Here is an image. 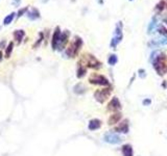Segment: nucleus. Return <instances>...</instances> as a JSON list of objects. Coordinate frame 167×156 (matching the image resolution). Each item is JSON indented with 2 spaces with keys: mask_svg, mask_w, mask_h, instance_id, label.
<instances>
[{
  "mask_svg": "<svg viewBox=\"0 0 167 156\" xmlns=\"http://www.w3.org/2000/svg\"><path fill=\"white\" fill-rule=\"evenodd\" d=\"M89 82L96 85H109V81L105 76L99 74H92L89 77Z\"/></svg>",
  "mask_w": 167,
  "mask_h": 156,
  "instance_id": "nucleus-5",
  "label": "nucleus"
},
{
  "mask_svg": "<svg viewBox=\"0 0 167 156\" xmlns=\"http://www.w3.org/2000/svg\"><path fill=\"white\" fill-rule=\"evenodd\" d=\"M117 62H118V57H117V55H115V54L110 55L109 60H108V64H109L110 66H114V65H116V63Z\"/></svg>",
  "mask_w": 167,
  "mask_h": 156,
  "instance_id": "nucleus-25",
  "label": "nucleus"
},
{
  "mask_svg": "<svg viewBox=\"0 0 167 156\" xmlns=\"http://www.w3.org/2000/svg\"><path fill=\"white\" fill-rule=\"evenodd\" d=\"M164 45H167V38L166 37H160L158 38V39H155L153 40L151 42H149L148 43V46L149 47H159V46H164Z\"/></svg>",
  "mask_w": 167,
  "mask_h": 156,
  "instance_id": "nucleus-12",
  "label": "nucleus"
},
{
  "mask_svg": "<svg viewBox=\"0 0 167 156\" xmlns=\"http://www.w3.org/2000/svg\"><path fill=\"white\" fill-rule=\"evenodd\" d=\"M83 60H85V65H87L88 68H93V69H97L100 67V63L96 60L93 55L91 54H88V55H84Z\"/></svg>",
  "mask_w": 167,
  "mask_h": 156,
  "instance_id": "nucleus-7",
  "label": "nucleus"
},
{
  "mask_svg": "<svg viewBox=\"0 0 167 156\" xmlns=\"http://www.w3.org/2000/svg\"><path fill=\"white\" fill-rule=\"evenodd\" d=\"M73 92L77 95H82L86 92V88H85V85L83 83H77V84H75L74 88H73Z\"/></svg>",
  "mask_w": 167,
  "mask_h": 156,
  "instance_id": "nucleus-21",
  "label": "nucleus"
},
{
  "mask_svg": "<svg viewBox=\"0 0 167 156\" xmlns=\"http://www.w3.org/2000/svg\"><path fill=\"white\" fill-rule=\"evenodd\" d=\"M16 16H17V13H15V12H12L10 14H8L7 16H5V18L3 19L4 26H7V25L12 24L13 21L15 20V18H16Z\"/></svg>",
  "mask_w": 167,
  "mask_h": 156,
  "instance_id": "nucleus-17",
  "label": "nucleus"
},
{
  "mask_svg": "<svg viewBox=\"0 0 167 156\" xmlns=\"http://www.w3.org/2000/svg\"><path fill=\"white\" fill-rule=\"evenodd\" d=\"M69 37H70V31L69 30L63 31L62 35H61L60 41H59V44H58V49L56 50L63 51V50L65 49V47H66L67 43H68V41H69Z\"/></svg>",
  "mask_w": 167,
  "mask_h": 156,
  "instance_id": "nucleus-8",
  "label": "nucleus"
},
{
  "mask_svg": "<svg viewBox=\"0 0 167 156\" xmlns=\"http://www.w3.org/2000/svg\"><path fill=\"white\" fill-rule=\"evenodd\" d=\"M115 131L116 132H123V133H128V120H124L123 122L120 123L119 126L115 128Z\"/></svg>",
  "mask_w": 167,
  "mask_h": 156,
  "instance_id": "nucleus-15",
  "label": "nucleus"
},
{
  "mask_svg": "<svg viewBox=\"0 0 167 156\" xmlns=\"http://www.w3.org/2000/svg\"><path fill=\"white\" fill-rule=\"evenodd\" d=\"M121 103H120L119 99L117 98V97H114L113 99H112L111 101H110V103L108 104V109L111 111H117V110H120L121 109Z\"/></svg>",
  "mask_w": 167,
  "mask_h": 156,
  "instance_id": "nucleus-11",
  "label": "nucleus"
},
{
  "mask_svg": "<svg viewBox=\"0 0 167 156\" xmlns=\"http://www.w3.org/2000/svg\"><path fill=\"white\" fill-rule=\"evenodd\" d=\"M112 90L111 88H101V90H97L94 93V98L96 99V101H98L99 103H103L108 98H109L110 94H111Z\"/></svg>",
  "mask_w": 167,
  "mask_h": 156,
  "instance_id": "nucleus-4",
  "label": "nucleus"
},
{
  "mask_svg": "<svg viewBox=\"0 0 167 156\" xmlns=\"http://www.w3.org/2000/svg\"><path fill=\"white\" fill-rule=\"evenodd\" d=\"M26 17L29 21H36V20H39L41 18V13L38 8L36 7H31L27 10L26 13Z\"/></svg>",
  "mask_w": 167,
  "mask_h": 156,
  "instance_id": "nucleus-10",
  "label": "nucleus"
},
{
  "mask_svg": "<svg viewBox=\"0 0 167 156\" xmlns=\"http://www.w3.org/2000/svg\"><path fill=\"white\" fill-rule=\"evenodd\" d=\"M82 46H83V40L79 37H75L73 42L66 48L65 50V55L67 57H75L79 51L81 50Z\"/></svg>",
  "mask_w": 167,
  "mask_h": 156,
  "instance_id": "nucleus-1",
  "label": "nucleus"
},
{
  "mask_svg": "<svg viewBox=\"0 0 167 156\" xmlns=\"http://www.w3.org/2000/svg\"><path fill=\"white\" fill-rule=\"evenodd\" d=\"M158 30H159V32L161 33V35H163V37H164V35H165V37L167 35V29H166L164 26H160V27H159V29H158Z\"/></svg>",
  "mask_w": 167,
  "mask_h": 156,
  "instance_id": "nucleus-26",
  "label": "nucleus"
},
{
  "mask_svg": "<svg viewBox=\"0 0 167 156\" xmlns=\"http://www.w3.org/2000/svg\"><path fill=\"white\" fill-rule=\"evenodd\" d=\"M157 25H158V19L156 18V17H154V18L151 19V23H149L148 27H147V33H148V35H151V33L155 32L156 28H157Z\"/></svg>",
  "mask_w": 167,
  "mask_h": 156,
  "instance_id": "nucleus-16",
  "label": "nucleus"
},
{
  "mask_svg": "<svg viewBox=\"0 0 167 156\" xmlns=\"http://www.w3.org/2000/svg\"><path fill=\"white\" fill-rule=\"evenodd\" d=\"M164 62H165V57H164L162 53H160L155 58V60H153L154 68H155V70L157 71L159 75H163L165 73V69H164L165 68V64H164Z\"/></svg>",
  "mask_w": 167,
  "mask_h": 156,
  "instance_id": "nucleus-3",
  "label": "nucleus"
},
{
  "mask_svg": "<svg viewBox=\"0 0 167 156\" xmlns=\"http://www.w3.org/2000/svg\"><path fill=\"white\" fill-rule=\"evenodd\" d=\"M12 4L14 6H17V7H19L21 4V0H12Z\"/></svg>",
  "mask_w": 167,
  "mask_h": 156,
  "instance_id": "nucleus-27",
  "label": "nucleus"
},
{
  "mask_svg": "<svg viewBox=\"0 0 167 156\" xmlns=\"http://www.w3.org/2000/svg\"><path fill=\"white\" fill-rule=\"evenodd\" d=\"M138 73H139V76H140L141 78H145V76H146V74H145V70H143V69H140Z\"/></svg>",
  "mask_w": 167,
  "mask_h": 156,
  "instance_id": "nucleus-28",
  "label": "nucleus"
},
{
  "mask_svg": "<svg viewBox=\"0 0 167 156\" xmlns=\"http://www.w3.org/2000/svg\"><path fill=\"white\" fill-rule=\"evenodd\" d=\"M14 50V42H8L7 45L5 47V53H4V57L10 58L12 55V52Z\"/></svg>",
  "mask_w": 167,
  "mask_h": 156,
  "instance_id": "nucleus-19",
  "label": "nucleus"
},
{
  "mask_svg": "<svg viewBox=\"0 0 167 156\" xmlns=\"http://www.w3.org/2000/svg\"><path fill=\"white\" fill-rule=\"evenodd\" d=\"M103 141H105V143H109V144L117 145L122 142V138H120L118 134L113 133V132H108V133H105V135H103Z\"/></svg>",
  "mask_w": 167,
  "mask_h": 156,
  "instance_id": "nucleus-6",
  "label": "nucleus"
},
{
  "mask_svg": "<svg viewBox=\"0 0 167 156\" xmlns=\"http://www.w3.org/2000/svg\"><path fill=\"white\" fill-rule=\"evenodd\" d=\"M122 27H123V26H122V22H120V21H119V22L116 24L113 39H112L111 44H110L112 48L117 47V45L122 41V39H123V35H122Z\"/></svg>",
  "mask_w": 167,
  "mask_h": 156,
  "instance_id": "nucleus-2",
  "label": "nucleus"
},
{
  "mask_svg": "<svg viewBox=\"0 0 167 156\" xmlns=\"http://www.w3.org/2000/svg\"><path fill=\"white\" fill-rule=\"evenodd\" d=\"M165 22H166V23H167V18H166V19H165Z\"/></svg>",
  "mask_w": 167,
  "mask_h": 156,
  "instance_id": "nucleus-34",
  "label": "nucleus"
},
{
  "mask_svg": "<svg viewBox=\"0 0 167 156\" xmlns=\"http://www.w3.org/2000/svg\"><path fill=\"white\" fill-rule=\"evenodd\" d=\"M121 119V113H116L114 115H112L111 117L109 118V121H108V124L109 125H114V124L118 123Z\"/></svg>",
  "mask_w": 167,
  "mask_h": 156,
  "instance_id": "nucleus-18",
  "label": "nucleus"
},
{
  "mask_svg": "<svg viewBox=\"0 0 167 156\" xmlns=\"http://www.w3.org/2000/svg\"><path fill=\"white\" fill-rule=\"evenodd\" d=\"M29 10V6H24V7L19 8L18 12H17L16 18L19 19V18H21L22 16H24V15H26V13H27V10Z\"/></svg>",
  "mask_w": 167,
  "mask_h": 156,
  "instance_id": "nucleus-24",
  "label": "nucleus"
},
{
  "mask_svg": "<svg viewBox=\"0 0 167 156\" xmlns=\"http://www.w3.org/2000/svg\"><path fill=\"white\" fill-rule=\"evenodd\" d=\"M13 37H14V40L17 44H21L25 37V31L23 29H16L13 33Z\"/></svg>",
  "mask_w": 167,
  "mask_h": 156,
  "instance_id": "nucleus-13",
  "label": "nucleus"
},
{
  "mask_svg": "<svg viewBox=\"0 0 167 156\" xmlns=\"http://www.w3.org/2000/svg\"><path fill=\"white\" fill-rule=\"evenodd\" d=\"M3 53H2V51H1V50H0V62H1V60H2V58H3Z\"/></svg>",
  "mask_w": 167,
  "mask_h": 156,
  "instance_id": "nucleus-31",
  "label": "nucleus"
},
{
  "mask_svg": "<svg viewBox=\"0 0 167 156\" xmlns=\"http://www.w3.org/2000/svg\"><path fill=\"white\" fill-rule=\"evenodd\" d=\"M98 2H99V3H100V4H102V3H103L102 0H98Z\"/></svg>",
  "mask_w": 167,
  "mask_h": 156,
  "instance_id": "nucleus-33",
  "label": "nucleus"
},
{
  "mask_svg": "<svg viewBox=\"0 0 167 156\" xmlns=\"http://www.w3.org/2000/svg\"><path fill=\"white\" fill-rule=\"evenodd\" d=\"M44 32L43 31H41V32H39V39L37 40V42H36L35 44L33 45V49H37L38 47H39L40 45H41V43L43 42V40H44Z\"/></svg>",
  "mask_w": 167,
  "mask_h": 156,
  "instance_id": "nucleus-23",
  "label": "nucleus"
},
{
  "mask_svg": "<svg viewBox=\"0 0 167 156\" xmlns=\"http://www.w3.org/2000/svg\"><path fill=\"white\" fill-rule=\"evenodd\" d=\"M122 155L123 156H133V148L131 145L126 144L124 146H122Z\"/></svg>",
  "mask_w": 167,
  "mask_h": 156,
  "instance_id": "nucleus-20",
  "label": "nucleus"
},
{
  "mask_svg": "<svg viewBox=\"0 0 167 156\" xmlns=\"http://www.w3.org/2000/svg\"><path fill=\"white\" fill-rule=\"evenodd\" d=\"M61 35H62V31H61L60 26H56V28H54V30H53V33H52V38H51L52 50L58 49V44H59V41H60Z\"/></svg>",
  "mask_w": 167,
  "mask_h": 156,
  "instance_id": "nucleus-9",
  "label": "nucleus"
},
{
  "mask_svg": "<svg viewBox=\"0 0 167 156\" xmlns=\"http://www.w3.org/2000/svg\"><path fill=\"white\" fill-rule=\"evenodd\" d=\"M143 104H144V105L151 104V100H149V99H148V100H144V101H143Z\"/></svg>",
  "mask_w": 167,
  "mask_h": 156,
  "instance_id": "nucleus-30",
  "label": "nucleus"
},
{
  "mask_svg": "<svg viewBox=\"0 0 167 156\" xmlns=\"http://www.w3.org/2000/svg\"><path fill=\"white\" fill-rule=\"evenodd\" d=\"M87 73V69L86 67H84V65L79 64V68H77L76 71V76L77 78H83Z\"/></svg>",
  "mask_w": 167,
  "mask_h": 156,
  "instance_id": "nucleus-22",
  "label": "nucleus"
},
{
  "mask_svg": "<svg viewBox=\"0 0 167 156\" xmlns=\"http://www.w3.org/2000/svg\"><path fill=\"white\" fill-rule=\"evenodd\" d=\"M49 1V0H42V2H43V3H46V2H48Z\"/></svg>",
  "mask_w": 167,
  "mask_h": 156,
  "instance_id": "nucleus-32",
  "label": "nucleus"
},
{
  "mask_svg": "<svg viewBox=\"0 0 167 156\" xmlns=\"http://www.w3.org/2000/svg\"><path fill=\"white\" fill-rule=\"evenodd\" d=\"M101 127V121L98 119H92L88 124V128L91 131H94V130H97Z\"/></svg>",
  "mask_w": 167,
  "mask_h": 156,
  "instance_id": "nucleus-14",
  "label": "nucleus"
},
{
  "mask_svg": "<svg viewBox=\"0 0 167 156\" xmlns=\"http://www.w3.org/2000/svg\"><path fill=\"white\" fill-rule=\"evenodd\" d=\"M5 44H6L5 40H3V41H0V49H2V48H5L6 47Z\"/></svg>",
  "mask_w": 167,
  "mask_h": 156,
  "instance_id": "nucleus-29",
  "label": "nucleus"
}]
</instances>
